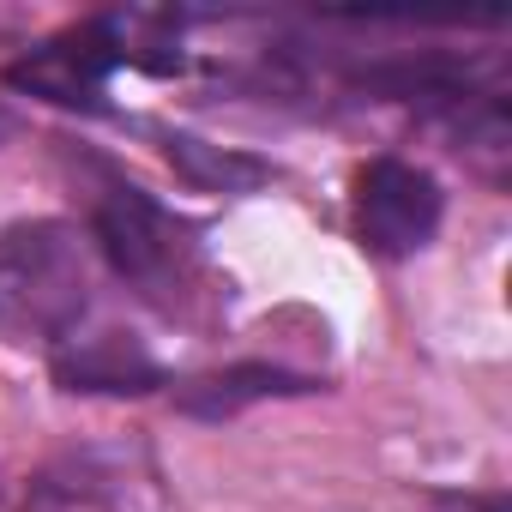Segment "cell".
Listing matches in <instances>:
<instances>
[{
    "instance_id": "2",
    "label": "cell",
    "mask_w": 512,
    "mask_h": 512,
    "mask_svg": "<svg viewBox=\"0 0 512 512\" xmlns=\"http://www.w3.org/2000/svg\"><path fill=\"white\" fill-rule=\"evenodd\" d=\"M97 247L151 302H175L199 260V247L187 241V223L163 211L145 187H109V199L97 205Z\"/></svg>"
},
{
    "instance_id": "4",
    "label": "cell",
    "mask_w": 512,
    "mask_h": 512,
    "mask_svg": "<svg viewBox=\"0 0 512 512\" xmlns=\"http://www.w3.org/2000/svg\"><path fill=\"white\" fill-rule=\"evenodd\" d=\"M127 61V43L115 37V25H79L67 37H55L49 49L25 55L19 67H7L13 91H31L43 103L61 109H97L103 103V79Z\"/></svg>"
},
{
    "instance_id": "1",
    "label": "cell",
    "mask_w": 512,
    "mask_h": 512,
    "mask_svg": "<svg viewBox=\"0 0 512 512\" xmlns=\"http://www.w3.org/2000/svg\"><path fill=\"white\" fill-rule=\"evenodd\" d=\"M91 308V260L79 229L37 217L0 235V338L67 344Z\"/></svg>"
},
{
    "instance_id": "3",
    "label": "cell",
    "mask_w": 512,
    "mask_h": 512,
    "mask_svg": "<svg viewBox=\"0 0 512 512\" xmlns=\"http://www.w3.org/2000/svg\"><path fill=\"white\" fill-rule=\"evenodd\" d=\"M356 229L386 260H404V253L428 247L440 229V181L398 157L368 163L356 181Z\"/></svg>"
},
{
    "instance_id": "6",
    "label": "cell",
    "mask_w": 512,
    "mask_h": 512,
    "mask_svg": "<svg viewBox=\"0 0 512 512\" xmlns=\"http://www.w3.org/2000/svg\"><path fill=\"white\" fill-rule=\"evenodd\" d=\"M284 392H308L302 374L290 368H272V362H241V368H223V374H205L181 392V410L187 416H205V422H223L247 404H260V398H284Z\"/></svg>"
},
{
    "instance_id": "7",
    "label": "cell",
    "mask_w": 512,
    "mask_h": 512,
    "mask_svg": "<svg viewBox=\"0 0 512 512\" xmlns=\"http://www.w3.org/2000/svg\"><path fill=\"white\" fill-rule=\"evenodd\" d=\"M169 157L181 163V175H187V181H199V187H217V193L260 187V181L272 175L260 157H241V151L205 145V139H193V133H175V139H169Z\"/></svg>"
},
{
    "instance_id": "5",
    "label": "cell",
    "mask_w": 512,
    "mask_h": 512,
    "mask_svg": "<svg viewBox=\"0 0 512 512\" xmlns=\"http://www.w3.org/2000/svg\"><path fill=\"white\" fill-rule=\"evenodd\" d=\"M55 380L67 392H151L163 386V368L121 332L103 338H79L55 350Z\"/></svg>"
},
{
    "instance_id": "8",
    "label": "cell",
    "mask_w": 512,
    "mask_h": 512,
    "mask_svg": "<svg viewBox=\"0 0 512 512\" xmlns=\"http://www.w3.org/2000/svg\"><path fill=\"white\" fill-rule=\"evenodd\" d=\"M7 133H13V115H7V109H0V139H7Z\"/></svg>"
}]
</instances>
